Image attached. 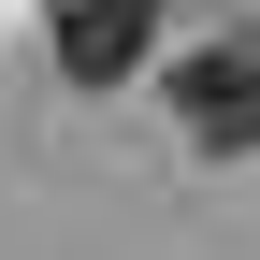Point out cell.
Masks as SVG:
<instances>
[{
    "mask_svg": "<svg viewBox=\"0 0 260 260\" xmlns=\"http://www.w3.org/2000/svg\"><path fill=\"white\" fill-rule=\"evenodd\" d=\"M174 116H188V145L246 159V145H260V44H203V58L174 73Z\"/></svg>",
    "mask_w": 260,
    "mask_h": 260,
    "instance_id": "cell-2",
    "label": "cell"
},
{
    "mask_svg": "<svg viewBox=\"0 0 260 260\" xmlns=\"http://www.w3.org/2000/svg\"><path fill=\"white\" fill-rule=\"evenodd\" d=\"M44 44H58L73 87H130L145 44H159V0H44Z\"/></svg>",
    "mask_w": 260,
    "mask_h": 260,
    "instance_id": "cell-1",
    "label": "cell"
}]
</instances>
